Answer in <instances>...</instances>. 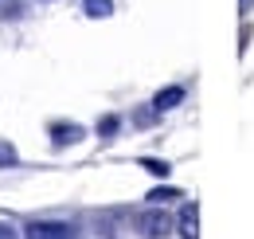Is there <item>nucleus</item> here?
Instances as JSON below:
<instances>
[{
    "label": "nucleus",
    "instance_id": "1",
    "mask_svg": "<svg viewBox=\"0 0 254 239\" xmlns=\"http://www.w3.org/2000/svg\"><path fill=\"white\" fill-rule=\"evenodd\" d=\"M176 232V220L168 216L164 208H145L141 216H137V236H145V239H164V236H172Z\"/></svg>",
    "mask_w": 254,
    "mask_h": 239
},
{
    "label": "nucleus",
    "instance_id": "2",
    "mask_svg": "<svg viewBox=\"0 0 254 239\" xmlns=\"http://www.w3.org/2000/svg\"><path fill=\"white\" fill-rule=\"evenodd\" d=\"M24 239H74V228L63 220H35L24 228Z\"/></svg>",
    "mask_w": 254,
    "mask_h": 239
},
{
    "label": "nucleus",
    "instance_id": "3",
    "mask_svg": "<svg viewBox=\"0 0 254 239\" xmlns=\"http://www.w3.org/2000/svg\"><path fill=\"white\" fill-rule=\"evenodd\" d=\"M82 137H86V129L74 125V121H55V125H51V141H55V149H66V145H74V141H82Z\"/></svg>",
    "mask_w": 254,
    "mask_h": 239
},
{
    "label": "nucleus",
    "instance_id": "4",
    "mask_svg": "<svg viewBox=\"0 0 254 239\" xmlns=\"http://www.w3.org/2000/svg\"><path fill=\"white\" fill-rule=\"evenodd\" d=\"M176 232H180V239H199V208H195V204H184V208H180Z\"/></svg>",
    "mask_w": 254,
    "mask_h": 239
},
{
    "label": "nucleus",
    "instance_id": "5",
    "mask_svg": "<svg viewBox=\"0 0 254 239\" xmlns=\"http://www.w3.org/2000/svg\"><path fill=\"white\" fill-rule=\"evenodd\" d=\"M184 94H188L184 87H164V90H157V98H153V110H157V114H168V110H176V106L184 102Z\"/></svg>",
    "mask_w": 254,
    "mask_h": 239
},
{
    "label": "nucleus",
    "instance_id": "6",
    "mask_svg": "<svg viewBox=\"0 0 254 239\" xmlns=\"http://www.w3.org/2000/svg\"><path fill=\"white\" fill-rule=\"evenodd\" d=\"M82 12H86L90 20H106V16L114 12V0H82Z\"/></svg>",
    "mask_w": 254,
    "mask_h": 239
},
{
    "label": "nucleus",
    "instance_id": "7",
    "mask_svg": "<svg viewBox=\"0 0 254 239\" xmlns=\"http://www.w3.org/2000/svg\"><path fill=\"white\" fill-rule=\"evenodd\" d=\"M145 200L160 208V204H168V200H180V188H153V192H149Z\"/></svg>",
    "mask_w": 254,
    "mask_h": 239
},
{
    "label": "nucleus",
    "instance_id": "8",
    "mask_svg": "<svg viewBox=\"0 0 254 239\" xmlns=\"http://www.w3.org/2000/svg\"><path fill=\"white\" fill-rule=\"evenodd\" d=\"M141 169L153 173V177H168V173H172V169H168L164 161H157V157H141Z\"/></svg>",
    "mask_w": 254,
    "mask_h": 239
},
{
    "label": "nucleus",
    "instance_id": "9",
    "mask_svg": "<svg viewBox=\"0 0 254 239\" xmlns=\"http://www.w3.org/2000/svg\"><path fill=\"white\" fill-rule=\"evenodd\" d=\"M16 161H20V153L12 149L8 141H0V169H8V165H16Z\"/></svg>",
    "mask_w": 254,
    "mask_h": 239
},
{
    "label": "nucleus",
    "instance_id": "10",
    "mask_svg": "<svg viewBox=\"0 0 254 239\" xmlns=\"http://www.w3.org/2000/svg\"><path fill=\"white\" fill-rule=\"evenodd\" d=\"M98 133H102V137L110 141V137L118 133V118H102V121H98Z\"/></svg>",
    "mask_w": 254,
    "mask_h": 239
},
{
    "label": "nucleus",
    "instance_id": "11",
    "mask_svg": "<svg viewBox=\"0 0 254 239\" xmlns=\"http://www.w3.org/2000/svg\"><path fill=\"white\" fill-rule=\"evenodd\" d=\"M0 239H16V228H8V224H0Z\"/></svg>",
    "mask_w": 254,
    "mask_h": 239
}]
</instances>
